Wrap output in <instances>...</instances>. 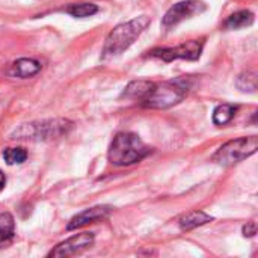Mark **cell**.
Segmentation results:
<instances>
[{"instance_id":"d6986e66","label":"cell","mask_w":258,"mask_h":258,"mask_svg":"<svg viewBox=\"0 0 258 258\" xmlns=\"http://www.w3.org/2000/svg\"><path fill=\"white\" fill-rule=\"evenodd\" d=\"M257 234V224L254 222V221H251V222H248L245 227H243V236L245 237H252V236H255Z\"/></svg>"},{"instance_id":"3957f363","label":"cell","mask_w":258,"mask_h":258,"mask_svg":"<svg viewBox=\"0 0 258 258\" xmlns=\"http://www.w3.org/2000/svg\"><path fill=\"white\" fill-rule=\"evenodd\" d=\"M150 23H151L150 17L141 15L138 18H133L127 23L116 26L106 38L101 51V59H109L124 53L141 36V33L148 27Z\"/></svg>"},{"instance_id":"2e32d148","label":"cell","mask_w":258,"mask_h":258,"mask_svg":"<svg viewBox=\"0 0 258 258\" xmlns=\"http://www.w3.org/2000/svg\"><path fill=\"white\" fill-rule=\"evenodd\" d=\"M65 12H68L70 15H73L76 18H86V17L97 14L98 6L94 3H74V5H70L65 9Z\"/></svg>"},{"instance_id":"ac0fdd59","label":"cell","mask_w":258,"mask_h":258,"mask_svg":"<svg viewBox=\"0 0 258 258\" xmlns=\"http://www.w3.org/2000/svg\"><path fill=\"white\" fill-rule=\"evenodd\" d=\"M237 88L243 92H255L257 89V74L252 71H246L239 76Z\"/></svg>"},{"instance_id":"277c9868","label":"cell","mask_w":258,"mask_h":258,"mask_svg":"<svg viewBox=\"0 0 258 258\" xmlns=\"http://www.w3.org/2000/svg\"><path fill=\"white\" fill-rule=\"evenodd\" d=\"M73 127V122L68 119H45L30 124L20 125L12 135L11 139H27V141H50L60 138L68 133Z\"/></svg>"},{"instance_id":"6da1fadb","label":"cell","mask_w":258,"mask_h":258,"mask_svg":"<svg viewBox=\"0 0 258 258\" xmlns=\"http://www.w3.org/2000/svg\"><path fill=\"white\" fill-rule=\"evenodd\" d=\"M192 85H194V79L190 76H181L168 82L154 83L150 94L141 103L144 107H148V109L172 107L184 100Z\"/></svg>"},{"instance_id":"5bb4252c","label":"cell","mask_w":258,"mask_h":258,"mask_svg":"<svg viewBox=\"0 0 258 258\" xmlns=\"http://www.w3.org/2000/svg\"><path fill=\"white\" fill-rule=\"evenodd\" d=\"M15 236V221L11 213H0V246L9 243Z\"/></svg>"},{"instance_id":"9a60e30c","label":"cell","mask_w":258,"mask_h":258,"mask_svg":"<svg viewBox=\"0 0 258 258\" xmlns=\"http://www.w3.org/2000/svg\"><path fill=\"white\" fill-rule=\"evenodd\" d=\"M236 110H237V106H234V104H219L213 110V122L216 125H225V124H228L234 118Z\"/></svg>"},{"instance_id":"7c38bea8","label":"cell","mask_w":258,"mask_h":258,"mask_svg":"<svg viewBox=\"0 0 258 258\" xmlns=\"http://www.w3.org/2000/svg\"><path fill=\"white\" fill-rule=\"evenodd\" d=\"M154 82H148V80H135V82H130L122 95L121 97H125L128 100H138V101H142L151 91Z\"/></svg>"},{"instance_id":"9c48e42d","label":"cell","mask_w":258,"mask_h":258,"mask_svg":"<svg viewBox=\"0 0 258 258\" xmlns=\"http://www.w3.org/2000/svg\"><path fill=\"white\" fill-rule=\"evenodd\" d=\"M112 210H113V207H110V206H97V207L88 209V210L79 213L77 216H74L70 221L67 230L71 231V230H77V228H82L85 225H89V224H95L98 221H103V219H106L112 213Z\"/></svg>"},{"instance_id":"8fae6325","label":"cell","mask_w":258,"mask_h":258,"mask_svg":"<svg viewBox=\"0 0 258 258\" xmlns=\"http://www.w3.org/2000/svg\"><path fill=\"white\" fill-rule=\"evenodd\" d=\"M213 218L210 215H207L206 212H201V210H194V212H189L183 216H180L178 219V225L181 230L184 231H189V230H194L197 227H201V225H206L209 222H212Z\"/></svg>"},{"instance_id":"e0dca14e","label":"cell","mask_w":258,"mask_h":258,"mask_svg":"<svg viewBox=\"0 0 258 258\" xmlns=\"http://www.w3.org/2000/svg\"><path fill=\"white\" fill-rule=\"evenodd\" d=\"M3 159L8 165H21L27 159V151L21 147L17 148H6L3 151Z\"/></svg>"},{"instance_id":"8992f818","label":"cell","mask_w":258,"mask_h":258,"mask_svg":"<svg viewBox=\"0 0 258 258\" xmlns=\"http://www.w3.org/2000/svg\"><path fill=\"white\" fill-rule=\"evenodd\" d=\"M204 48V39H190L177 47H165V48H154L148 51L150 57H157L165 62H172L175 59H186V60H198Z\"/></svg>"},{"instance_id":"ba28073f","label":"cell","mask_w":258,"mask_h":258,"mask_svg":"<svg viewBox=\"0 0 258 258\" xmlns=\"http://www.w3.org/2000/svg\"><path fill=\"white\" fill-rule=\"evenodd\" d=\"M94 243V233H80L76 234L70 239H67L65 242L59 243L54 249L50 251L48 257H70V255H76L77 252H82L83 249L89 248Z\"/></svg>"},{"instance_id":"4fadbf2b","label":"cell","mask_w":258,"mask_h":258,"mask_svg":"<svg viewBox=\"0 0 258 258\" xmlns=\"http://www.w3.org/2000/svg\"><path fill=\"white\" fill-rule=\"evenodd\" d=\"M252 23H254V14L248 9H242L230 15L227 21L224 23V26L227 29H242V27L251 26Z\"/></svg>"},{"instance_id":"30bf717a","label":"cell","mask_w":258,"mask_h":258,"mask_svg":"<svg viewBox=\"0 0 258 258\" xmlns=\"http://www.w3.org/2000/svg\"><path fill=\"white\" fill-rule=\"evenodd\" d=\"M39 71H41V63L36 59L21 57L12 63L9 74L14 77H20V79H29V77L36 76Z\"/></svg>"},{"instance_id":"52a82bcc","label":"cell","mask_w":258,"mask_h":258,"mask_svg":"<svg viewBox=\"0 0 258 258\" xmlns=\"http://www.w3.org/2000/svg\"><path fill=\"white\" fill-rule=\"evenodd\" d=\"M207 9V5L201 0H184V2H178L174 6L169 8V11L165 14L162 26L163 29L169 30L171 27H175L178 23L192 18L194 15H200L201 12H204Z\"/></svg>"},{"instance_id":"7a4b0ae2","label":"cell","mask_w":258,"mask_h":258,"mask_svg":"<svg viewBox=\"0 0 258 258\" xmlns=\"http://www.w3.org/2000/svg\"><path fill=\"white\" fill-rule=\"evenodd\" d=\"M151 153V148L132 132L118 133L107 151V159L115 166H130L139 163Z\"/></svg>"},{"instance_id":"ffe728a7","label":"cell","mask_w":258,"mask_h":258,"mask_svg":"<svg viewBox=\"0 0 258 258\" xmlns=\"http://www.w3.org/2000/svg\"><path fill=\"white\" fill-rule=\"evenodd\" d=\"M5 184H6V177H5V174H3V171L0 169V192L3 190V187H5Z\"/></svg>"},{"instance_id":"5b68a950","label":"cell","mask_w":258,"mask_h":258,"mask_svg":"<svg viewBox=\"0 0 258 258\" xmlns=\"http://www.w3.org/2000/svg\"><path fill=\"white\" fill-rule=\"evenodd\" d=\"M258 150L257 136H248V138H239L233 139L227 144H224L212 157L213 162L222 166H233L252 154H255Z\"/></svg>"}]
</instances>
